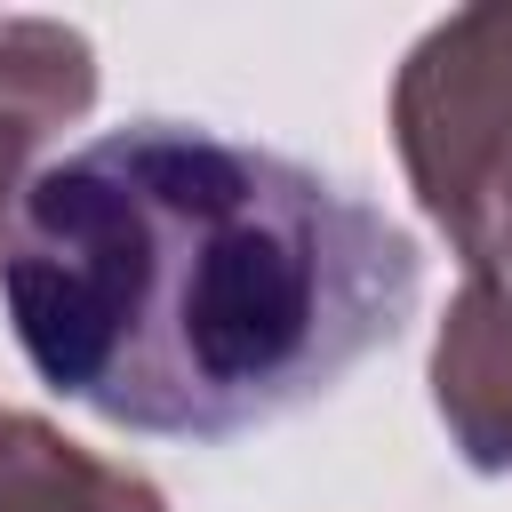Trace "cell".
Masks as SVG:
<instances>
[{"instance_id": "6", "label": "cell", "mask_w": 512, "mask_h": 512, "mask_svg": "<svg viewBox=\"0 0 512 512\" xmlns=\"http://www.w3.org/2000/svg\"><path fill=\"white\" fill-rule=\"evenodd\" d=\"M496 280H512V248H504V264H496Z\"/></svg>"}, {"instance_id": "2", "label": "cell", "mask_w": 512, "mask_h": 512, "mask_svg": "<svg viewBox=\"0 0 512 512\" xmlns=\"http://www.w3.org/2000/svg\"><path fill=\"white\" fill-rule=\"evenodd\" d=\"M392 152L464 272L512 248V0L440 16L392 72Z\"/></svg>"}, {"instance_id": "5", "label": "cell", "mask_w": 512, "mask_h": 512, "mask_svg": "<svg viewBox=\"0 0 512 512\" xmlns=\"http://www.w3.org/2000/svg\"><path fill=\"white\" fill-rule=\"evenodd\" d=\"M0 512H168L160 480L80 448L32 408H0Z\"/></svg>"}, {"instance_id": "4", "label": "cell", "mask_w": 512, "mask_h": 512, "mask_svg": "<svg viewBox=\"0 0 512 512\" xmlns=\"http://www.w3.org/2000/svg\"><path fill=\"white\" fill-rule=\"evenodd\" d=\"M88 104H96V40L64 16H0V256L32 160L48 152V136L88 120Z\"/></svg>"}, {"instance_id": "3", "label": "cell", "mask_w": 512, "mask_h": 512, "mask_svg": "<svg viewBox=\"0 0 512 512\" xmlns=\"http://www.w3.org/2000/svg\"><path fill=\"white\" fill-rule=\"evenodd\" d=\"M432 408L472 472H512V280L464 272L432 328Z\"/></svg>"}, {"instance_id": "1", "label": "cell", "mask_w": 512, "mask_h": 512, "mask_svg": "<svg viewBox=\"0 0 512 512\" xmlns=\"http://www.w3.org/2000/svg\"><path fill=\"white\" fill-rule=\"evenodd\" d=\"M416 296L424 256L376 200L200 120H128L32 168L0 256L48 392L200 448L328 400Z\"/></svg>"}]
</instances>
